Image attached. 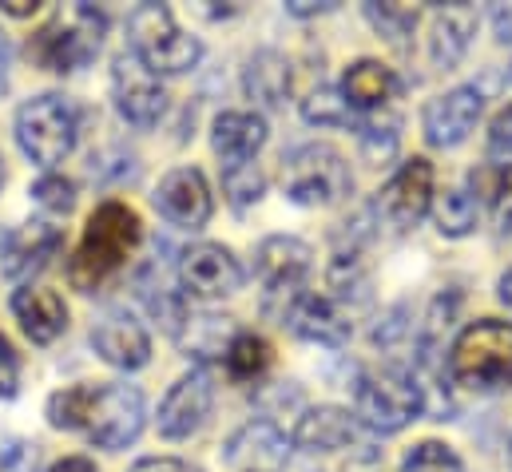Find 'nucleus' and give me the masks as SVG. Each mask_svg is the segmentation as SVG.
I'll return each instance as SVG.
<instances>
[{"label": "nucleus", "instance_id": "obj_1", "mask_svg": "<svg viewBox=\"0 0 512 472\" xmlns=\"http://www.w3.org/2000/svg\"><path fill=\"white\" fill-rule=\"evenodd\" d=\"M139 238H143V223L128 203H120V199L100 203L92 211L88 227H84L76 254L68 258V282L76 290L92 294L96 286H104L128 262V254L139 246Z\"/></svg>", "mask_w": 512, "mask_h": 472}, {"label": "nucleus", "instance_id": "obj_2", "mask_svg": "<svg viewBox=\"0 0 512 472\" xmlns=\"http://www.w3.org/2000/svg\"><path fill=\"white\" fill-rule=\"evenodd\" d=\"M449 377L477 393L512 389V322L481 318L449 350Z\"/></svg>", "mask_w": 512, "mask_h": 472}, {"label": "nucleus", "instance_id": "obj_3", "mask_svg": "<svg viewBox=\"0 0 512 472\" xmlns=\"http://www.w3.org/2000/svg\"><path fill=\"white\" fill-rule=\"evenodd\" d=\"M128 52L155 76H183L203 60L199 36L183 32L167 4H139L131 12Z\"/></svg>", "mask_w": 512, "mask_h": 472}, {"label": "nucleus", "instance_id": "obj_4", "mask_svg": "<svg viewBox=\"0 0 512 472\" xmlns=\"http://www.w3.org/2000/svg\"><path fill=\"white\" fill-rule=\"evenodd\" d=\"M104 28H108L104 12H96L92 4H76L68 16L60 12L28 40V56L48 72H76L96 60L104 44Z\"/></svg>", "mask_w": 512, "mask_h": 472}, {"label": "nucleus", "instance_id": "obj_5", "mask_svg": "<svg viewBox=\"0 0 512 472\" xmlns=\"http://www.w3.org/2000/svg\"><path fill=\"white\" fill-rule=\"evenodd\" d=\"M76 135H80V116H76L72 100H64L60 92L32 96L16 112V143L36 167L64 163L76 147Z\"/></svg>", "mask_w": 512, "mask_h": 472}, {"label": "nucleus", "instance_id": "obj_6", "mask_svg": "<svg viewBox=\"0 0 512 472\" xmlns=\"http://www.w3.org/2000/svg\"><path fill=\"white\" fill-rule=\"evenodd\" d=\"M350 187H354L350 163L326 143L294 147L282 159V191L298 207H334L350 195Z\"/></svg>", "mask_w": 512, "mask_h": 472}, {"label": "nucleus", "instance_id": "obj_7", "mask_svg": "<svg viewBox=\"0 0 512 472\" xmlns=\"http://www.w3.org/2000/svg\"><path fill=\"white\" fill-rule=\"evenodd\" d=\"M354 405H358V421L366 429H374V433H401L425 409V393H421V381L409 369L385 365V369H374V373H366L358 381Z\"/></svg>", "mask_w": 512, "mask_h": 472}, {"label": "nucleus", "instance_id": "obj_8", "mask_svg": "<svg viewBox=\"0 0 512 472\" xmlns=\"http://www.w3.org/2000/svg\"><path fill=\"white\" fill-rule=\"evenodd\" d=\"M310 258H314V250L302 238H290V235H270L258 246L255 270L258 278H262V290H266V302L262 306L278 322L286 318L290 302L302 294V282L310 274Z\"/></svg>", "mask_w": 512, "mask_h": 472}, {"label": "nucleus", "instance_id": "obj_9", "mask_svg": "<svg viewBox=\"0 0 512 472\" xmlns=\"http://www.w3.org/2000/svg\"><path fill=\"white\" fill-rule=\"evenodd\" d=\"M143 417H147V405H143V393L135 385H128V381L100 385L92 417H88V437H92V445L112 449V453L128 449L143 433Z\"/></svg>", "mask_w": 512, "mask_h": 472}, {"label": "nucleus", "instance_id": "obj_10", "mask_svg": "<svg viewBox=\"0 0 512 472\" xmlns=\"http://www.w3.org/2000/svg\"><path fill=\"white\" fill-rule=\"evenodd\" d=\"M179 282H183V294L219 302V298L239 294L243 266L223 242H195L179 254Z\"/></svg>", "mask_w": 512, "mask_h": 472}, {"label": "nucleus", "instance_id": "obj_11", "mask_svg": "<svg viewBox=\"0 0 512 472\" xmlns=\"http://www.w3.org/2000/svg\"><path fill=\"white\" fill-rule=\"evenodd\" d=\"M112 96H116V112L139 131L155 127L167 112V92H163L159 76L151 68H143L131 52H120L112 64Z\"/></svg>", "mask_w": 512, "mask_h": 472}, {"label": "nucleus", "instance_id": "obj_12", "mask_svg": "<svg viewBox=\"0 0 512 472\" xmlns=\"http://www.w3.org/2000/svg\"><path fill=\"white\" fill-rule=\"evenodd\" d=\"M151 203H155V211H159L167 223H175V227H183V231L207 227V223H211V211H215L211 187H207V179H203L199 167H175V171H167V175L159 179Z\"/></svg>", "mask_w": 512, "mask_h": 472}, {"label": "nucleus", "instance_id": "obj_13", "mask_svg": "<svg viewBox=\"0 0 512 472\" xmlns=\"http://www.w3.org/2000/svg\"><path fill=\"white\" fill-rule=\"evenodd\" d=\"M211 405H215V381H211V369L195 365V369L183 373V377L167 389V397L159 401V433H163L167 441H183V437H191V433L207 421Z\"/></svg>", "mask_w": 512, "mask_h": 472}, {"label": "nucleus", "instance_id": "obj_14", "mask_svg": "<svg viewBox=\"0 0 512 472\" xmlns=\"http://www.w3.org/2000/svg\"><path fill=\"white\" fill-rule=\"evenodd\" d=\"M429 203H433V163L421 159V155L405 159L397 167V175L382 187V195H378V211L401 231L417 227L425 219Z\"/></svg>", "mask_w": 512, "mask_h": 472}, {"label": "nucleus", "instance_id": "obj_15", "mask_svg": "<svg viewBox=\"0 0 512 472\" xmlns=\"http://www.w3.org/2000/svg\"><path fill=\"white\" fill-rule=\"evenodd\" d=\"M485 108V96L481 88L465 84V88H453L445 96H437L429 108H425V139L433 147H457L469 139V131L477 127Z\"/></svg>", "mask_w": 512, "mask_h": 472}, {"label": "nucleus", "instance_id": "obj_16", "mask_svg": "<svg viewBox=\"0 0 512 472\" xmlns=\"http://www.w3.org/2000/svg\"><path fill=\"white\" fill-rule=\"evenodd\" d=\"M282 326H290V334H298L302 342H314V346H346L350 342V318L334 306V298H322V294H298L282 318Z\"/></svg>", "mask_w": 512, "mask_h": 472}, {"label": "nucleus", "instance_id": "obj_17", "mask_svg": "<svg viewBox=\"0 0 512 472\" xmlns=\"http://www.w3.org/2000/svg\"><path fill=\"white\" fill-rule=\"evenodd\" d=\"M92 346L116 369H143L151 361V338L128 310H108L92 326Z\"/></svg>", "mask_w": 512, "mask_h": 472}, {"label": "nucleus", "instance_id": "obj_18", "mask_svg": "<svg viewBox=\"0 0 512 472\" xmlns=\"http://www.w3.org/2000/svg\"><path fill=\"white\" fill-rule=\"evenodd\" d=\"M223 461L247 472H278L290 461V441L274 421H247L227 441Z\"/></svg>", "mask_w": 512, "mask_h": 472}, {"label": "nucleus", "instance_id": "obj_19", "mask_svg": "<svg viewBox=\"0 0 512 472\" xmlns=\"http://www.w3.org/2000/svg\"><path fill=\"white\" fill-rule=\"evenodd\" d=\"M60 246H64V231L40 219V223H28V227H20V231L8 235L4 254H0V266H4V274L12 282H24V278L40 274L56 258Z\"/></svg>", "mask_w": 512, "mask_h": 472}, {"label": "nucleus", "instance_id": "obj_20", "mask_svg": "<svg viewBox=\"0 0 512 472\" xmlns=\"http://www.w3.org/2000/svg\"><path fill=\"white\" fill-rule=\"evenodd\" d=\"M12 314L20 322V330L28 334V342L48 346L68 330V306L56 290L44 286H24L12 294Z\"/></svg>", "mask_w": 512, "mask_h": 472}, {"label": "nucleus", "instance_id": "obj_21", "mask_svg": "<svg viewBox=\"0 0 512 472\" xmlns=\"http://www.w3.org/2000/svg\"><path fill=\"white\" fill-rule=\"evenodd\" d=\"M473 32H477V12L469 4H445V8H437L433 36H429V60H433V68L453 72L465 60V52H469Z\"/></svg>", "mask_w": 512, "mask_h": 472}, {"label": "nucleus", "instance_id": "obj_22", "mask_svg": "<svg viewBox=\"0 0 512 472\" xmlns=\"http://www.w3.org/2000/svg\"><path fill=\"white\" fill-rule=\"evenodd\" d=\"M135 298L143 302V310L167 330L179 338L183 322H187V306H183V290H175L171 274L159 266V262H147L139 274H135Z\"/></svg>", "mask_w": 512, "mask_h": 472}, {"label": "nucleus", "instance_id": "obj_23", "mask_svg": "<svg viewBox=\"0 0 512 472\" xmlns=\"http://www.w3.org/2000/svg\"><path fill=\"white\" fill-rule=\"evenodd\" d=\"M354 437H358V421L338 405L310 409L294 429V445L306 453H338V449H350Z\"/></svg>", "mask_w": 512, "mask_h": 472}, {"label": "nucleus", "instance_id": "obj_24", "mask_svg": "<svg viewBox=\"0 0 512 472\" xmlns=\"http://www.w3.org/2000/svg\"><path fill=\"white\" fill-rule=\"evenodd\" d=\"M262 143H266V123L255 112H223V116L215 119L211 147L223 159V171L239 167V163H251Z\"/></svg>", "mask_w": 512, "mask_h": 472}, {"label": "nucleus", "instance_id": "obj_25", "mask_svg": "<svg viewBox=\"0 0 512 472\" xmlns=\"http://www.w3.org/2000/svg\"><path fill=\"white\" fill-rule=\"evenodd\" d=\"M290 84H294V76H290V64H286L282 52L262 48V52H255L247 60L243 88H247V96L255 104H262V108H282L286 96H290Z\"/></svg>", "mask_w": 512, "mask_h": 472}, {"label": "nucleus", "instance_id": "obj_26", "mask_svg": "<svg viewBox=\"0 0 512 472\" xmlns=\"http://www.w3.org/2000/svg\"><path fill=\"white\" fill-rule=\"evenodd\" d=\"M397 92V76L385 68L382 60H358L346 68L342 76V100L350 108H362V112H378L385 108V100Z\"/></svg>", "mask_w": 512, "mask_h": 472}, {"label": "nucleus", "instance_id": "obj_27", "mask_svg": "<svg viewBox=\"0 0 512 472\" xmlns=\"http://www.w3.org/2000/svg\"><path fill=\"white\" fill-rule=\"evenodd\" d=\"M179 342H183L187 357L195 354L199 361H211V357L227 354V346L235 342V326H231V318L199 314V318H187V322H183Z\"/></svg>", "mask_w": 512, "mask_h": 472}, {"label": "nucleus", "instance_id": "obj_28", "mask_svg": "<svg viewBox=\"0 0 512 472\" xmlns=\"http://www.w3.org/2000/svg\"><path fill=\"white\" fill-rule=\"evenodd\" d=\"M96 389L100 385H68L60 393L48 397V425L52 429H88L92 405H96Z\"/></svg>", "mask_w": 512, "mask_h": 472}, {"label": "nucleus", "instance_id": "obj_29", "mask_svg": "<svg viewBox=\"0 0 512 472\" xmlns=\"http://www.w3.org/2000/svg\"><path fill=\"white\" fill-rule=\"evenodd\" d=\"M433 223L445 238H465L477 231V199L469 191H445L437 199Z\"/></svg>", "mask_w": 512, "mask_h": 472}, {"label": "nucleus", "instance_id": "obj_30", "mask_svg": "<svg viewBox=\"0 0 512 472\" xmlns=\"http://www.w3.org/2000/svg\"><path fill=\"white\" fill-rule=\"evenodd\" d=\"M227 373L239 381H255L258 373L270 369V346L258 334H235V342L227 346Z\"/></svg>", "mask_w": 512, "mask_h": 472}, {"label": "nucleus", "instance_id": "obj_31", "mask_svg": "<svg viewBox=\"0 0 512 472\" xmlns=\"http://www.w3.org/2000/svg\"><path fill=\"white\" fill-rule=\"evenodd\" d=\"M358 139H362V155L370 163H385V159H393V151L401 143V119L393 116V112H382V116L370 112V119L358 131Z\"/></svg>", "mask_w": 512, "mask_h": 472}, {"label": "nucleus", "instance_id": "obj_32", "mask_svg": "<svg viewBox=\"0 0 512 472\" xmlns=\"http://www.w3.org/2000/svg\"><path fill=\"white\" fill-rule=\"evenodd\" d=\"M366 20L378 28V36H385L389 44H405L417 28V12L405 4H366Z\"/></svg>", "mask_w": 512, "mask_h": 472}, {"label": "nucleus", "instance_id": "obj_33", "mask_svg": "<svg viewBox=\"0 0 512 472\" xmlns=\"http://www.w3.org/2000/svg\"><path fill=\"white\" fill-rule=\"evenodd\" d=\"M401 472H465V465H461V457H457L449 445H441V441H421V445H413V449L405 453Z\"/></svg>", "mask_w": 512, "mask_h": 472}, {"label": "nucleus", "instance_id": "obj_34", "mask_svg": "<svg viewBox=\"0 0 512 472\" xmlns=\"http://www.w3.org/2000/svg\"><path fill=\"white\" fill-rule=\"evenodd\" d=\"M302 119L314 123V127H346L350 123V104L330 92V88H318L302 100Z\"/></svg>", "mask_w": 512, "mask_h": 472}, {"label": "nucleus", "instance_id": "obj_35", "mask_svg": "<svg viewBox=\"0 0 512 472\" xmlns=\"http://www.w3.org/2000/svg\"><path fill=\"white\" fill-rule=\"evenodd\" d=\"M262 187H266V179H262V171H258L255 163H239V167L223 171V191H227V199L239 211H247L251 203L262 199Z\"/></svg>", "mask_w": 512, "mask_h": 472}, {"label": "nucleus", "instance_id": "obj_36", "mask_svg": "<svg viewBox=\"0 0 512 472\" xmlns=\"http://www.w3.org/2000/svg\"><path fill=\"white\" fill-rule=\"evenodd\" d=\"M32 199H36V207H44L48 215H68V211L76 207V187H72V179H64V175H40V179L32 183Z\"/></svg>", "mask_w": 512, "mask_h": 472}, {"label": "nucleus", "instance_id": "obj_37", "mask_svg": "<svg viewBox=\"0 0 512 472\" xmlns=\"http://www.w3.org/2000/svg\"><path fill=\"white\" fill-rule=\"evenodd\" d=\"M469 183H473V191H477L485 203L501 207L512 191V167L509 163H485V167H477V171L469 175Z\"/></svg>", "mask_w": 512, "mask_h": 472}, {"label": "nucleus", "instance_id": "obj_38", "mask_svg": "<svg viewBox=\"0 0 512 472\" xmlns=\"http://www.w3.org/2000/svg\"><path fill=\"white\" fill-rule=\"evenodd\" d=\"M40 469V449L32 441H8L0 449V472H36Z\"/></svg>", "mask_w": 512, "mask_h": 472}, {"label": "nucleus", "instance_id": "obj_39", "mask_svg": "<svg viewBox=\"0 0 512 472\" xmlns=\"http://www.w3.org/2000/svg\"><path fill=\"white\" fill-rule=\"evenodd\" d=\"M489 159L497 163H509L512 159V104L509 108H501L497 119H493V127H489Z\"/></svg>", "mask_w": 512, "mask_h": 472}, {"label": "nucleus", "instance_id": "obj_40", "mask_svg": "<svg viewBox=\"0 0 512 472\" xmlns=\"http://www.w3.org/2000/svg\"><path fill=\"white\" fill-rule=\"evenodd\" d=\"M20 393V361L12 342L0 334V401H12Z\"/></svg>", "mask_w": 512, "mask_h": 472}, {"label": "nucleus", "instance_id": "obj_41", "mask_svg": "<svg viewBox=\"0 0 512 472\" xmlns=\"http://www.w3.org/2000/svg\"><path fill=\"white\" fill-rule=\"evenodd\" d=\"M401 318H405V306H393V310H389V318H385V326L374 330V342H378V346H393L397 338H405V330H409V326H405Z\"/></svg>", "mask_w": 512, "mask_h": 472}, {"label": "nucleus", "instance_id": "obj_42", "mask_svg": "<svg viewBox=\"0 0 512 472\" xmlns=\"http://www.w3.org/2000/svg\"><path fill=\"white\" fill-rule=\"evenodd\" d=\"M131 472H195L187 461H179V457H147V461H139Z\"/></svg>", "mask_w": 512, "mask_h": 472}, {"label": "nucleus", "instance_id": "obj_43", "mask_svg": "<svg viewBox=\"0 0 512 472\" xmlns=\"http://www.w3.org/2000/svg\"><path fill=\"white\" fill-rule=\"evenodd\" d=\"M493 24H497V40H501V44H512V4L493 12Z\"/></svg>", "mask_w": 512, "mask_h": 472}, {"label": "nucleus", "instance_id": "obj_44", "mask_svg": "<svg viewBox=\"0 0 512 472\" xmlns=\"http://www.w3.org/2000/svg\"><path fill=\"white\" fill-rule=\"evenodd\" d=\"M48 472H96V465L88 457H64V461H56Z\"/></svg>", "mask_w": 512, "mask_h": 472}, {"label": "nucleus", "instance_id": "obj_45", "mask_svg": "<svg viewBox=\"0 0 512 472\" xmlns=\"http://www.w3.org/2000/svg\"><path fill=\"white\" fill-rule=\"evenodd\" d=\"M334 4H314V0H290L286 4V12H294V16H314V12H330Z\"/></svg>", "mask_w": 512, "mask_h": 472}, {"label": "nucleus", "instance_id": "obj_46", "mask_svg": "<svg viewBox=\"0 0 512 472\" xmlns=\"http://www.w3.org/2000/svg\"><path fill=\"white\" fill-rule=\"evenodd\" d=\"M0 8H4L8 16H32V12L40 8V4H36V0H4Z\"/></svg>", "mask_w": 512, "mask_h": 472}, {"label": "nucleus", "instance_id": "obj_47", "mask_svg": "<svg viewBox=\"0 0 512 472\" xmlns=\"http://www.w3.org/2000/svg\"><path fill=\"white\" fill-rule=\"evenodd\" d=\"M8 60H12V52H8V40H4V32H0V92H4V84H8Z\"/></svg>", "mask_w": 512, "mask_h": 472}, {"label": "nucleus", "instance_id": "obj_48", "mask_svg": "<svg viewBox=\"0 0 512 472\" xmlns=\"http://www.w3.org/2000/svg\"><path fill=\"white\" fill-rule=\"evenodd\" d=\"M497 298H501V302L512 310V270H505V274H501V282H497Z\"/></svg>", "mask_w": 512, "mask_h": 472}, {"label": "nucleus", "instance_id": "obj_49", "mask_svg": "<svg viewBox=\"0 0 512 472\" xmlns=\"http://www.w3.org/2000/svg\"><path fill=\"white\" fill-rule=\"evenodd\" d=\"M0 187H4V163H0Z\"/></svg>", "mask_w": 512, "mask_h": 472}, {"label": "nucleus", "instance_id": "obj_50", "mask_svg": "<svg viewBox=\"0 0 512 472\" xmlns=\"http://www.w3.org/2000/svg\"><path fill=\"white\" fill-rule=\"evenodd\" d=\"M509 469H512V441H509Z\"/></svg>", "mask_w": 512, "mask_h": 472}, {"label": "nucleus", "instance_id": "obj_51", "mask_svg": "<svg viewBox=\"0 0 512 472\" xmlns=\"http://www.w3.org/2000/svg\"><path fill=\"white\" fill-rule=\"evenodd\" d=\"M509 80H512V64H509Z\"/></svg>", "mask_w": 512, "mask_h": 472}]
</instances>
